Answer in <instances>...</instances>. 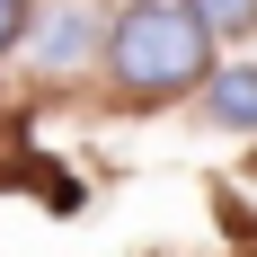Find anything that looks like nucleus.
I'll list each match as a JSON object with an SVG mask.
<instances>
[{"mask_svg": "<svg viewBox=\"0 0 257 257\" xmlns=\"http://www.w3.org/2000/svg\"><path fill=\"white\" fill-rule=\"evenodd\" d=\"M204 62H213V36L186 0H133L106 36V71L124 98H178L204 80Z\"/></svg>", "mask_w": 257, "mask_h": 257, "instance_id": "obj_1", "label": "nucleus"}, {"mask_svg": "<svg viewBox=\"0 0 257 257\" xmlns=\"http://www.w3.org/2000/svg\"><path fill=\"white\" fill-rule=\"evenodd\" d=\"M204 115H213L222 133H257V62H239V71H222V80H213Z\"/></svg>", "mask_w": 257, "mask_h": 257, "instance_id": "obj_2", "label": "nucleus"}, {"mask_svg": "<svg viewBox=\"0 0 257 257\" xmlns=\"http://www.w3.org/2000/svg\"><path fill=\"white\" fill-rule=\"evenodd\" d=\"M89 36H98V27L80 18V9H53V27H45V45H36V62H45L53 80L80 71V62H89Z\"/></svg>", "mask_w": 257, "mask_h": 257, "instance_id": "obj_3", "label": "nucleus"}, {"mask_svg": "<svg viewBox=\"0 0 257 257\" xmlns=\"http://www.w3.org/2000/svg\"><path fill=\"white\" fill-rule=\"evenodd\" d=\"M195 18H204V36H248L257 27V0H186Z\"/></svg>", "mask_w": 257, "mask_h": 257, "instance_id": "obj_4", "label": "nucleus"}, {"mask_svg": "<svg viewBox=\"0 0 257 257\" xmlns=\"http://www.w3.org/2000/svg\"><path fill=\"white\" fill-rule=\"evenodd\" d=\"M27 9H36V0H0V53L27 36Z\"/></svg>", "mask_w": 257, "mask_h": 257, "instance_id": "obj_5", "label": "nucleus"}]
</instances>
